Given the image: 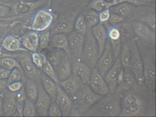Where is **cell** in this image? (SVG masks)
Masks as SVG:
<instances>
[{
    "mask_svg": "<svg viewBox=\"0 0 156 117\" xmlns=\"http://www.w3.org/2000/svg\"><path fill=\"white\" fill-rule=\"evenodd\" d=\"M105 96L94 104L86 113L91 116H119L121 110L120 93L114 91Z\"/></svg>",
    "mask_w": 156,
    "mask_h": 117,
    "instance_id": "1",
    "label": "cell"
},
{
    "mask_svg": "<svg viewBox=\"0 0 156 117\" xmlns=\"http://www.w3.org/2000/svg\"><path fill=\"white\" fill-rule=\"evenodd\" d=\"M101 98L102 96L94 92L88 85L83 84L77 93L71 99L74 107L79 114H82L85 113Z\"/></svg>",
    "mask_w": 156,
    "mask_h": 117,
    "instance_id": "2",
    "label": "cell"
},
{
    "mask_svg": "<svg viewBox=\"0 0 156 117\" xmlns=\"http://www.w3.org/2000/svg\"><path fill=\"white\" fill-rule=\"evenodd\" d=\"M99 58V48L91 28L85 34L84 43L80 60L86 64L92 70L95 68Z\"/></svg>",
    "mask_w": 156,
    "mask_h": 117,
    "instance_id": "3",
    "label": "cell"
},
{
    "mask_svg": "<svg viewBox=\"0 0 156 117\" xmlns=\"http://www.w3.org/2000/svg\"><path fill=\"white\" fill-rule=\"evenodd\" d=\"M30 53V52L22 51L18 54H1L0 57L8 56L14 58L20 63L25 76L38 83L41 82V70H40L34 64Z\"/></svg>",
    "mask_w": 156,
    "mask_h": 117,
    "instance_id": "4",
    "label": "cell"
},
{
    "mask_svg": "<svg viewBox=\"0 0 156 117\" xmlns=\"http://www.w3.org/2000/svg\"><path fill=\"white\" fill-rule=\"evenodd\" d=\"M51 0H41L34 2H24L18 0L11 5V16L16 19L26 18L33 13L35 9L50 4Z\"/></svg>",
    "mask_w": 156,
    "mask_h": 117,
    "instance_id": "5",
    "label": "cell"
},
{
    "mask_svg": "<svg viewBox=\"0 0 156 117\" xmlns=\"http://www.w3.org/2000/svg\"><path fill=\"white\" fill-rule=\"evenodd\" d=\"M131 54V60L129 69L134 74L136 81L140 85L144 83L143 66L141 54L139 50L136 41L134 37L128 41Z\"/></svg>",
    "mask_w": 156,
    "mask_h": 117,
    "instance_id": "6",
    "label": "cell"
},
{
    "mask_svg": "<svg viewBox=\"0 0 156 117\" xmlns=\"http://www.w3.org/2000/svg\"><path fill=\"white\" fill-rule=\"evenodd\" d=\"M54 19L51 11L45 8L40 9L34 14L28 28L37 32L44 31L50 28Z\"/></svg>",
    "mask_w": 156,
    "mask_h": 117,
    "instance_id": "7",
    "label": "cell"
},
{
    "mask_svg": "<svg viewBox=\"0 0 156 117\" xmlns=\"http://www.w3.org/2000/svg\"><path fill=\"white\" fill-rule=\"evenodd\" d=\"M76 15L73 13L69 14L54 19L49 28L51 37L55 34L71 33L73 29L76 18Z\"/></svg>",
    "mask_w": 156,
    "mask_h": 117,
    "instance_id": "8",
    "label": "cell"
},
{
    "mask_svg": "<svg viewBox=\"0 0 156 117\" xmlns=\"http://www.w3.org/2000/svg\"><path fill=\"white\" fill-rule=\"evenodd\" d=\"M115 61L111 44L109 39L107 38L104 51L98 60L95 68L104 77Z\"/></svg>",
    "mask_w": 156,
    "mask_h": 117,
    "instance_id": "9",
    "label": "cell"
},
{
    "mask_svg": "<svg viewBox=\"0 0 156 117\" xmlns=\"http://www.w3.org/2000/svg\"><path fill=\"white\" fill-rule=\"evenodd\" d=\"M71 52V60H80L84 43L85 34L72 31L67 36Z\"/></svg>",
    "mask_w": 156,
    "mask_h": 117,
    "instance_id": "10",
    "label": "cell"
},
{
    "mask_svg": "<svg viewBox=\"0 0 156 117\" xmlns=\"http://www.w3.org/2000/svg\"><path fill=\"white\" fill-rule=\"evenodd\" d=\"M38 84V95L35 106L38 114L40 116H48V110L52 102L51 99L44 88L41 82Z\"/></svg>",
    "mask_w": 156,
    "mask_h": 117,
    "instance_id": "11",
    "label": "cell"
},
{
    "mask_svg": "<svg viewBox=\"0 0 156 117\" xmlns=\"http://www.w3.org/2000/svg\"><path fill=\"white\" fill-rule=\"evenodd\" d=\"M88 86L94 92L100 96H105L110 93L104 77L96 68L92 70Z\"/></svg>",
    "mask_w": 156,
    "mask_h": 117,
    "instance_id": "12",
    "label": "cell"
},
{
    "mask_svg": "<svg viewBox=\"0 0 156 117\" xmlns=\"http://www.w3.org/2000/svg\"><path fill=\"white\" fill-rule=\"evenodd\" d=\"M143 66L144 83L147 87H153L156 79L155 67L152 58L148 54L141 55Z\"/></svg>",
    "mask_w": 156,
    "mask_h": 117,
    "instance_id": "13",
    "label": "cell"
},
{
    "mask_svg": "<svg viewBox=\"0 0 156 117\" xmlns=\"http://www.w3.org/2000/svg\"><path fill=\"white\" fill-rule=\"evenodd\" d=\"M119 56L115 60L114 64L104 76L105 81L109 87L110 92L115 91L118 86L119 74L123 68Z\"/></svg>",
    "mask_w": 156,
    "mask_h": 117,
    "instance_id": "14",
    "label": "cell"
},
{
    "mask_svg": "<svg viewBox=\"0 0 156 117\" xmlns=\"http://www.w3.org/2000/svg\"><path fill=\"white\" fill-rule=\"evenodd\" d=\"M83 84L81 79L72 73L70 76L64 80L59 81L58 85L72 98L77 93Z\"/></svg>",
    "mask_w": 156,
    "mask_h": 117,
    "instance_id": "15",
    "label": "cell"
},
{
    "mask_svg": "<svg viewBox=\"0 0 156 117\" xmlns=\"http://www.w3.org/2000/svg\"><path fill=\"white\" fill-rule=\"evenodd\" d=\"M57 96L55 101L60 108L62 116H69L73 107V101L58 84H57Z\"/></svg>",
    "mask_w": 156,
    "mask_h": 117,
    "instance_id": "16",
    "label": "cell"
},
{
    "mask_svg": "<svg viewBox=\"0 0 156 117\" xmlns=\"http://www.w3.org/2000/svg\"><path fill=\"white\" fill-rule=\"evenodd\" d=\"M72 73L79 76L83 84L88 85L92 74V69L81 60L72 59Z\"/></svg>",
    "mask_w": 156,
    "mask_h": 117,
    "instance_id": "17",
    "label": "cell"
},
{
    "mask_svg": "<svg viewBox=\"0 0 156 117\" xmlns=\"http://www.w3.org/2000/svg\"><path fill=\"white\" fill-rule=\"evenodd\" d=\"M56 73L59 81L64 80L72 74V60L65 51H63Z\"/></svg>",
    "mask_w": 156,
    "mask_h": 117,
    "instance_id": "18",
    "label": "cell"
},
{
    "mask_svg": "<svg viewBox=\"0 0 156 117\" xmlns=\"http://www.w3.org/2000/svg\"><path fill=\"white\" fill-rule=\"evenodd\" d=\"M17 92H13L6 88L2 93L3 95V115L12 116L17 111L16 95Z\"/></svg>",
    "mask_w": 156,
    "mask_h": 117,
    "instance_id": "19",
    "label": "cell"
},
{
    "mask_svg": "<svg viewBox=\"0 0 156 117\" xmlns=\"http://www.w3.org/2000/svg\"><path fill=\"white\" fill-rule=\"evenodd\" d=\"M20 39L23 46L28 51L30 52L38 51L39 43L38 32L31 30L23 35Z\"/></svg>",
    "mask_w": 156,
    "mask_h": 117,
    "instance_id": "20",
    "label": "cell"
},
{
    "mask_svg": "<svg viewBox=\"0 0 156 117\" xmlns=\"http://www.w3.org/2000/svg\"><path fill=\"white\" fill-rule=\"evenodd\" d=\"M1 44L2 47L9 52H30L23 47L20 38L12 35L5 36Z\"/></svg>",
    "mask_w": 156,
    "mask_h": 117,
    "instance_id": "21",
    "label": "cell"
},
{
    "mask_svg": "<svg viewBox=\"0 0 156 117\" xmlns=\"http://www.w3.org/2000/svg\"><path fill=\"white\" fill-rule=\"evenodd\" d=\"M92 32L99 48V58L102 55L107 40L105 27L102 23H99L92 27Z\"/></svg>",
    "mask_w": 156,
    "mask_h": 117,
    "instance_id": "22",
    "label": "cell"
},
{
    "mask_svg": "<svg viewBox=\"0 0 156 117\" xmlns=\"http://www.w3.org/2000/svg\"><path fill=\"white\" fill-rule=\"evenodd\" d=\"M50 45L51 48L63 50L71 58V52L67 36L65 34H57L52 36Z\"/></svg>",
    "mask_w": 156,
    "mask_h": 117,
    "instance_id": "23",
    "label": "cell"
},
{
    "mask_svg": "<svg viewBox=\"0 0 156 117\" xmlns=\"http://www.w3.org/2000/svg\"><path fill=\"white\" fill-rule=\"evenodd\" d=\"M132 24L135 34L139 37L146 41H155V31L148 26L141 22H136Z\"/></svg>",
    "mask_w": 156,
    "mask_h": 117,
    "instance_id": "24",
    "label": "cell"
},
{
    "mask_svg": "<svg viewBox=\"0 0 156 117\" xmlns=\"http://www.w3.org/2000/svg\"><path fill=\"white\" fill-rule=\"evenodd\" d=\"M125 74L121 82L118 85L115 91L119 93L129 90L136 86V80L129 68H124Z\"/></svg>",
    "mask_w": 156,
    "mask_h": 117,
    "instance_id": "25",
    "label": "cell"
},
{
    "mask_svg": "<svg viewBox=\"0 0 156 117\" xmlns=\"http://www.w3.org/2000/svg\"><path fill=\"white\" fill-rule=\"evenodd\" d=\"M41 82L46 92L51 97L52 101H55L57 93V84L42 70Z\"/></svg>",
    "mask_w": 156,
    "mask_h": 117,
    "instance_id": "26",
    "label": "cell"
},
{
    "mask_svg": "<svg viewBox=\"0 0 156 117\" xmlns=\"http://www.w3.org/2000/svg\"><path fill=\"white\" fill-rule=\"evenodd\" d=\"M109 9L110 12L116 14L126 19L131 17L134 11L132 5L127 2L113 5Z\"/></svg>",
    "mask_w": 156,
    "mask_h": 117,
    "instance_id": "27",
    "label": "cell"
},
{
    "mask_svg": "<svg viewBox=\"0 0 156 117\" xmlns=\"http://www.w3.org/2000/svg\"><path fill=\"white\" fill-rule=\"evenodd\" d=\"M23 84L27 98L35 103L38 95V84L37 82L34 80L26 77Z\"/></svg>",
    "mask_w": 156,
    "mask_h": 117,
    "instance_id": "28",
    "label": "cell"
},
{
    "mask_svg": "<svg viewBox=\"0 0 156 117\" xmlns=\"http://www.w3.org/2000/svg\"><path fill=\"white\" fill-rule=\"evenodd\" d=\"M116 26L120 32L121 42H128L129 39L134 37L135 34L132 24L126 21Z\"/></svg>",
    "mask_w": 156,
    "mask_h": 117,
    "instance_id": "29",
    "label": "cell"
},
{
    "mask_svg": "<svg viewBox=\"0 0 156 117\" xmlns=\"http://www.w3.org/2000/svg\"><path fill=\"white\" fill-rule=\"evenodd\" d=\"M143 108L142 102L135 103L132 105L121 107L120 117H133L137 116L141 112Z\"/></svg>",
    "mask_w": 156,
    "mask_h": 117,
    "instance_id": "30",
    "label": "cell"
},
{
    "mask_svg": "<svg viewBox=\"0 0 156 117\" xmlns=\"http://www.w3.org/2000/svg\"><path fill=\"white\" fill-rule=\"evenodd\" d=\"M122 49L120 59L122 66L129 69L131 60V54L128 42H122Z\"/></svg>",
    "mask_w": 156,
    "mask_h": 117,
    "instance_id": "31",
    "label": "cell"
},
{
    "mask_svg": "<svg viewBox=\"0 0 156 117\" xmlns=\"http://www.w3.org/2000/svg\"><path fill=\"white\" fill-rule=\"evenodd\" d=\"M0 66L4 68L10 70L17 68L24 74V72L19 62L12 57L8 56L1 57Z\"/></svg>",
    "mask_w": 156,
    "mask_h": 117,
    "instance_id": "32",
    "label": "cell"
},
{
    "mask_svg": "<svg viewBox=\"0 0 156 117\" xmlns=\"http://www.w3.org/2000/svg\"><path fill=\"white\" fill-rule=\"evenodd\" d=\"M88 28H91L100 23L98 12L93 9L85 11L82 14Z\"/></svg>",
    "mask_w": 156,
    "mask_h": 117,
    "instance_id": "33",
    "label": "cell"
},
{
    "mask_svg": "<svg viewBox=\"0 0 156 117\" xmlns=\"http://www.w3.org/2000/svg\"><path fill=\"white\" fill-rule=\"evenodd\" d=\"M63 51V50L61 49L52 48L47 52L46 58L53 67L55 72L56 71L57 66L61 59Z\"/></svg>",
    "mask_w": 156,
    "mask_h": 117,
    "instance_id": "34",
    "label": "cell"
},
{
    "mask_svg": "<svg viewBox=\"0 0 156 117\" xmlns=\"http://www.w3.org/2000/svg\"><path fill=\"white\" fill-rule=\"evenodd\" d=\"M41 70L50 78L56 84H59V80L56 72L51 64L48 61L45 55L44 58L43 66Z\"/></svg>",
    "mask_w": 156,
    "mask_h": 117,
    "instance_id": "35",
    "label": "cell"
},
{
    "mask_svg": "<svg viewBox=\"0 0 156 117\" xmlns=\"http://www.w3.org/2000/svg\"><path fill=\"white\" fill-rule=\"evenodd\" d=\"M27 98L25 88L23 86L19 91L17 92V95H16V102L17 111L21 117L23 116V110Z\"/></svg>",
    "mask_w": 156,
    "mask_h": 117,
    "instance_id": "36",
    "label": "cell"
},
{
    "mask_svg": "<svg viewBox=\"0 0 156 117\" xmlns=\"http://www.w3.org/2000/svg\"><path fill=\"white\" fill-rule=\"evenodd\" d=\"M114 5L112 2H107L105 0H93L89 5V8L98 12L108 9Z\"/></svg>",
    "mask_w": 156,
    "mask_h": 117,
    "instance_id": "37",
    "label": "cell"
},
{
    "mask_svg": "<svg viewBox=\"0 0 156 117\" xmlns=\"http://www.w3.org/2000/svg\"><path fill=\"white\" fill-rule=\"evenodd\" d=\"M39 43L38 50L39 52L48 48L51 39V32L49 28L40 32L39 34Z\"/></svg>",
    "mask_w": 156,
    "mask_h": 117,
    "instance_id": "38",
    "label": "cell"
},
{
    "mask_svg": "<svg viewBox=\"0 0 156 117\" xmlns=\"http://www.w3.org/2000/svg\"><path fill=\"white\" fill-rule=\"evenodd\" d=\"M103 24L106 30L107 38L109 40H116L120 39V32L116 26L112 25L108 22Z\"/></svg>",
    "mask_w": 156,
    "mask_h": 117,
    "instance_id": "39",
    "label": "cell"
},
{
    "mask_svg": "<svg viewBox=\"0 0 156 117\" xmlns=\"http://www.w3.org/2000/svg\"><path fill=\"white\" fill-rule=\"evenodd\" d=\"M37 111L34 102L27 98L23 110V116L34 117L36 116Z\"/></svg>",
    "mask_w": 156,
    "mask_h": 117,
    "instance_id": "40",
    "label": "cell"
},
{
    "mask_svg": "<svg viewBox=\"0 0 156 117\" xmlns=\"http://www.w3.org/2000/svg\"><path fill=\"white\" fill-rule=\"evenodd\" d=\"M26 76L24 74L22 73L18 68L13 69L11 70L9 76L7 79L8 85L15 82V81L21 80L24 83Z\"/></svg>",
    "mask_w": 156,
    "mask_h": 117,
    "instance_id": "41",
    "label": "cell"
},
{
    "mask_svg": "<svg viewBox=\"0 0 156 117\" xmlns=\"http://www.w3.org/2000/svg\"><path fill=\"white\" fill-rule=\"evenodd\" d=\"M140 102H141V100L137 95H135L132 92L127 93L124 95L123 98H121V107L132 105Z\"/></svg>",
    "mask_w": 156,
    "mask_h": 117,
    "instance_id": "42",
    "label": "cell"
},
{
    "mask_svg": "<svg viewBox=\"0 0 156 117\" xmlns=\"http://www.w3.org/2000/svg\"><path fill=\"white\" fill-rule=\"evenodd\" d=\"M74 28L76 32L82 34H85L87 31L88 28L83 15H80L76 17L74 25Z\"/></svg>",
    "mask_w": 156,
    "mask_h": 117,
    "instance_id": "43",
    "label": "cell"
},
{
    "mask_svg": "<svg viewBox=\"0 0 156 117\" xmlns=\"http://www.w3.org/2000/svg\"><path fill=\"white\" fill-rule=\"evenodd\" d=\"M13 20H16V19L11 16L10 6L0 4V20L10 21Z\"/></svg>",
    "mask_w": 156,
    "mask_h": 117,
    "instance_id": "44",
    "label": "cell"
},
{
    "mask_svg": "<svg viewBox=\"0 0 156 117\" xmlns=\"http://www.w3.org/2000/svg\"><path fill=\"white\" fill-rule=\"evenodd\" d=\"M45 55L40 52H32L31 58L34 64L39 69L41 70L43 66L44 58Z\"/></svg>",
    "mask_w": 156,
    "mask_h": 117,
    "instance_id": "45",
    "label": "cell"
},
{
    "mask_svg": "<svg viewBox=\"0 0 156 117\" xmlns=\"http://www.w3.org/2000/svg\"><path fill=\"white\" fill-rule=\"evenodd\" d=\"M109 41H110L112 50L114 53V58L115 60L120 56L121 49H122V42L120 38L116 40H109Z\"/></svg>",
    "mask_w": 156,
    "mask_h": 117,
    "instance_id": "46",
    "label": "cell"
},
{
    "mask_svg": "<svg viewBox=\"0 0 156 117\" xmlns=\"http://www.w3.org/2000/svg\"><path fill=\"white\" fill-rule=\"evenodd\" d=\"M141 23L148 26L154 31H156V16L155 14H148L140 19Z\"/></svg>",
    "mask_w": 156,
    "mask_h": 117,
    "instance_id": "47",
    "label": "cell"
},
{
    "mask_svg": "<svg viewBox=\"0 0 156 117\" xmlns=\"http://www.w3.org/2000/svg\"><path fill=\"white\" fill-rule=\"evenodd\" d=\"M48 116L50 117L62 116V111L55 101H52L48 110Z\"/></svg>",
    "mask_w": 156,
    "mask_h": 117,
    "instance_id": "48",
    "label": "cell"
},
{
    "mask_svg": "<svg viewBox=\"0 0 156 117\" xmlns=\"http://www.w3.org/2000/svg\"><path fill=\"white\" fill-rule=\"evenodd\" d=\"M127 20V19L126 18H124L116 14L111 12L108 22L112 25L116 26L117 25L126 21Z\"/></svg>",
    "mask_w": 156,
    "mask_h": 117,
    "instance_id": "49",
    "label": "cell"
},
{
    "mask_svg": "<svg viewBox=\"0 0 156 117\" xmlns=\"http://www.w3.org/2000/svg\"><path fill=\"white\" fill-rule=\"evenodd\" d=\"M24 86L23 82L21 80L15 81L9 84L7 88L11 91L18 92Z\"/></svg>",
    "mask_w": 156,
    "mask_h": 117,
    "instance_id": "50",
    "label": "cell"
},
{
    "mask_svg": "<svg viewBox=\"0 0 156 117\" xmlns=\"http://www.w3.org/2000/svg\"><path fill=\"white\" fill-rule=\"evenodd\" d=\"M110 13L111 12L109 9L98 12V19L99 22L103 23L105 22H108L110 17Z\"/></svg>",
    "mask_w": 156,
    "mask_h": 117,
    "instance_id": "51",
    "label": "cell"
},
{
    "mask_svg": "<svg viewBox=\"0 0 156 117\" xmlns=\"http://www.w3.org/2000/svg\"><path fill=\"white\" fill-rule=\"evenodd\" d=\"M11 70L0 66V79H7L9 76Z\"/></svg>",
    "mask_w": 156,
    "mask_h": 117,
    "instance_id": "52",
    "label": "cell"
},
{
    "mask_svg": "<svg viewBox=\"0 0 156 117\" xmlns=\"http://www.w3.org/2000/svg\"><path fill=\"white\" fill-rule=\"evenodd\" d=\"M150 0H126V2L135 5H143L146 4Z\"/></svg>",
    "mask_w": 156,
    "mask_h": 117,
    "instance_id": "53",
    "label": "cell"
},
{
    "mask_svg": "<svg viewBox=\"0 0 156 117\" xmlns=\"http://www.w3.org/2000/svg\"><path fill=\"white\" fill-rule=\"evenodd\" d=\"M8 84L7 79H0V93L7 88Z\"/></svg>",
    "mask_w": 156,
    "mask_h": 117,
    "instance_id": "54",
    "label": "cell"
},
{
    "mask_svg": "<svg viewBox=\"0 0 156 117\" xmlns=\"http://www.w3.org/2000/svg\"><path fill=\"white\" fill-rule=\"evenodd\" d=\"M3 115V95L0 93V116Z\"/></svg>",
    "mask_w": 156,
    "mask_h": 117,
    "instance_id": "55",
    "label": "cell"
},
{
    "mask_svg": "<svg viewBox=\"0 0 156 117\" xmlns=\"http://www.w3.org/2000/svg\"><path fill=\"white\" fill-rule=\"evenodd\" d=\"M6 28L7 27L0 28V44L1 43L4 37L6 36V33H7Z\"/></svg>",
    "mask_w": 156,
    "mask_h": 117,
    "instance_id": "56",
    "label": "cell"
},
{
    "mask_svg": "<svg viewBox=\"0 0 156 117\" xmlns=\"http://www.w3.org/2000/svg\"><path fill=\"white\" fill-rule=\"evenodd\" d=\"M9 21H3L0 20V28H5L7 27L9 25V23H8Z\"/></svg>",
    "mask_w": 156,
    "mask_h": 117,
    "instance_id": "57",
    "label": "cell"
},
{
    "mask_svg": "<svg viewBox=\"0 0 156 117\" xmlns=\"http://www.w3.org/2000/svg\"><path fill=\"white\" fill-rule=\"evenodd\" d=\"M126 2V0H113L112 2L113 3L114 5H115L121 3Z\"/></svg>",
    "mask_w": 156,
    "mask_h": 117,
    "instance_id": "58",
    "label": "cell"
},
{
    "mask_svg": "<svg viewBox=\"0 0 156 117\" xmlns=\"http://www.w3.org/2000/svg\"><path fill=\"white\" fill-rule=\"evenodd\" d=\"M17 1H18V0H2V2L9 3L11 4H12V3L17 2Z\"/></svg>",
    "mask_w": 156,
    "mask_h": 117,
    "instance_id": "59",
    "label": "cell"
},
{
    "mask_svg": "<svg viewBox=\"0 0 156 117\" xmlns=\"http://www.w3.org/2000/svg\"><path fill=\"white\" fill-rule=\"evenodd\" d=\"M0 4L1 5H9V6H11L12 4L9 3L5 2H2V1H0Z\"/></svg>",
    "mask_w": 156,
    "mask_h": 117,
    "instance_id": "60",
    "label": "cell"
},
{
    "mask_svg": "<svg viewBox=\"0 0 156 117\" xmlns=\"http://www.w3.org/2000/svg\"><path fill=\"white\" fill-rule=\"evenodd\" d=\"M21 1H24V2H34L41 1V0H21Z\"/></svg>",
    "mask_w": 156,
    "mask_h": 117,
    "instance_id": "61",
    "label": "cell"
},
{
    "mask_svg": "<svg viewBox=\"0 0 156 117\" xmlns=\"http://www.w3.org/2000/svg\"><path fill=\"white\" fill-rule=\"evenodd\" d=\"M105 1L107 2H112L113 0H105Z\"/></svg>",
    "mask_w": 156,
    "mask_h": 117,
    "instance_id": "62",
    "label": "cell"
},
{
    "mask_svg": "<svg viewBox=\"0 0 156 117\" xmlns=\"http://www.w3.org/2000/svg\"><path fill=\"white\" fill-rule=\"evenodd\" d=\"M2 53L1 52V49H0V55H1Z\"/></svg>",
    "mask_w": 156,
    "mask_h": 117,
    "instance_id": "63",
    "label": "cell"
}]
</instances>
